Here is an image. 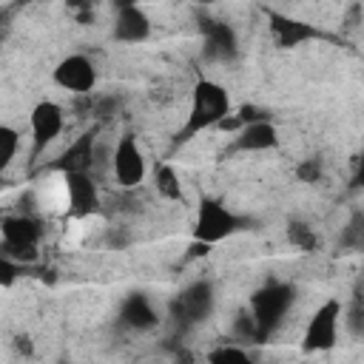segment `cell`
<instances>
[{
    "mask_svg": "<svg viewBox=\"0 0 364 364\" xmlns=\"http://www.w3.org/2000/svg\"><path fill=\"white\" fill-rule=\"evenodd\" d=\"M267 26H270V34L279 48H296L307 40L321 37V28H316L304 20H296L290 14H282V11H267Z\"/></svg>",
    "mask_w": 364,
    "mask_h": 364,
    "instance_id": "obj_11",
    "label": "cell"
},
{
    "mask_svg": "<svg viewBox=\"0 0 364 364\" xmlns=\"http://www.w3.org/2000/svg\"><path fill=\"white\" fill-rule=\"evenodd\" d=\"M151 34V20L139 6H128V9H117V20H114V37L119 43H142Z\"/></svg>",
    "mask_w": 364,
    "mask_h": 364,
    "instance_id": "obj_13",
    "label": "cell"
},
{
    "mask_svg": "<svg viewBox=\"0 0 364 364\" xmlns=\"http://www.w3.org/2000/svg\"><path fill=\"white\" fill-rule=\"evenodd\" d=\"M233 336L239 338V344H247V341H259V333H256L253 316H250L247 310H242V313L233 318Z\"/></svg>",
    "mask_w": 364,
    "mask_h": 364,
    "instance_id": "obj_21",
    "label": "cell"
},
{
    "mask_svg": "<svg viewBox=\"0 0 364 364\" xmlns=\"http://www.w3.org/2000/svg\"><path fill=\"white\" fill-rule=\"evenodd\" d=\"M338 318H341V304L338 299H327L321 301L307 327H304V338H301V350L304 353H327L336 347L338 341Z\"/></svg>",
    "mask_w": 364,
    "mask_h": 364,
    "instance_id": "obj_5",
    "label": "cell"
},
{
    "mask_svg": "<svg viewBox=\"0 0 364 364\" xmlns=\"http://www.w3.org/2000/svg\"><path fill=\"white\" fill-rule=\"evenodd\" d=\"M63 191H65V205L71 216H91L100 210V188L91 179L88 171H68L63 173Z\"/></svg>",
    "mask_w": 364,
    "mask_h": 364,
    "instance_id": "obj_7",
    "label": "cell"
},
{
    "mask_svg": "<svg viewBox=\"0 0 364 364\" xmlns=\"http://www.w3.org/2000/svg\"><path fill=\"white\" fill-rule=\"evenodd\" d=\"M94 165V134H80L68 148L57 156L54 168L68 173V171H88Z\"/></svg>",
    "mask_w": 364,
    "mask_h": 364,
    "instance_id": "obj_15",
    "label": "cell"
},
{
    "mask_svg": "<svg viewBox=\"0 0 364 364\" xmlns=\"http://www.w3.org/2000/svg\"><path fill=\"white\" fill-rule=\"evenodd\" d=\"M63 125H65L63 108L54 100H40L31 108V117H28V128H31V139H34V154H40L46 145H51L60 136Z\"/></svg>",
    "mask_w": 364,
    "mask_h": 364,
    "instance_id": "obj_10",
    "label": "cell"
},
{
    "mask_svg": "<svg viewBox=\"0 0 364 364\" xmlns=\"http://www.w3.org/2000/svg\"><path fill=\"white\" fill-rule=\"evenodd\" d=\"M54 82L68 94H91L97 85V68L85 54H68L57 63Z\"/></svg>",
    "mask_w": 364,
    "mask_h": 364,
    "instance_id": "obj_9",
    "label": "cell"
},
{
    "mask_svg": "<svg viewBox=\"0 0 364 364\" xmlns=\"http://www.w3.org/2000/svg\"><path fill=\"white\" fill-rule=\"evenodd\" d=\"M17 148H20V134L11 125L0 122V173L11 165V159L17 156Z\"/></svg>",
    "mask_w": 364,
    "mask_h": 364,
    "instance_id": "obj_18",
    "label": "cell"
},
{
    "mask_svg": "<svg viewBox=\"0 0 364 364\" xmlns=\"http://www.w3.org/2000/svg\"><path fill=\"white\" fill-rule=\"evenodd\" d=\"M208 361L213 364H228V361H250V353L236 347V344H219L216 350L208 353Z\"/></svg>",
    "mask_w": 364,
    "mask_h": 364,
    "instance_id": "obj_20",
    "label": "cell"
},
{
    "mask_svg": "<svg viewBox=\"0 0 364 364\" xmlns=\"http://www.w3.org/2000/svg\"><path fill=\"white\" fill-rule=\"evenodd\" d=\"M350 327H353V333H361V304H358V299L350 310Z\"/></svg>",
    "mask_w": 364,
    "mask_h": 364,
    "instance_id": "obj_25",
    "label": "cell"
},
{
    "mask_svg": "<svg viewBox=\"0 0 364 364\" xmlns=\"http://www.w3.org/2000/svg\"><path fill=\"white\" fill-rule=\"evenodd\" d=\"M117 111V100H111V97H105V100H100V105H97V117H111Z\"/></svg>",
    "mask_w": 364,
    "mask_h": 364,
    "instance_id": "obj_24",
    "label": "cell"
},
{
    "mask_svg": "<svg viewBox=\"0 0 364 364\" xmlns=\"http://www.w3.org/2000/svg\"><path fill=\"white\" fill-rule=\"evenodd\" d=\"M228 114H230V94L225 91V85H219L213 80H199L191 91L188 119L179 128L176 142H188L196 134H202L208 128H216Z\"/></svg>",
    "mask_w": 364,
    "mask_h": 364,
    "instance_id": "obj_1",
    "label": "cell"
},
{
    "mask_svg": "<svg viewBox=\"0 0 364 364\" xmlns=\"http://www.w3.org/2000/svg\"><path fill=\"white\" fill-rule=\"evenodd\" d=\"M14 276H17V264H14L9 256H3V253H0V284L14 282Z\"/></svg>",
    "mask_w": 364,
    "mask_h": 364,
    "instance_id": "obj_23",
    "label": "cell"
},
{
    "mask_svg": "<svg viewBox=\"0 0 364 364\" xmlns=\"http://www.w3.org/2000/svg\"><path fill=\"white\" fill-rule=\"evenodd\" d=\"M287 239H290V245H296L299 250H316V245H318L313 228H307L304 222H293V225L287 228Z\"/></svg>",
    "mask_w": 364,
    "mask_h": 364,
    "instance_id": "obj_19",
    "label": "cell"
},
{
    "mask_svg": "<svg viewBox=\"0 0 364 364\" xmlns=\"http://www.w3.org/2000/svg\"><path fill=\"white\" fill-rule=\"evenodd\" d=\"M293 299H296V293H293V287L284 284V282H267L264 287H259V290L250 296L247 313L253 316L259 341H264V338L282 324V318L287 316Z\"/></svg>",
    "mask_w": 364,
    "mask_h": 364,
    "instance_id": "obj_2",
    "label": "cell"
},
{
    "mask_svg": "<svg viewBox=\"0 0 364 364\" xmlns=\"http://www.w3.org/2000/svg\"><path fill=\"white\" fill-rule=\"evenodd\" d=\"M242 225H247V219H242V216H236L233 210H228L219 199H202V202H199V210H196L193 242L210 247V245L228 239L230 233L242 230Z\"/></svg>",
    "mask_w": 364,
    "mask_h": 364,
    "instance_id": "obj_3",
    "label": "cell"
},
{
    "mask_svg": "<svg viewBox=\"0 0 364 364\" xmlns=\"http://www.w3.org/2000/svg\"><path fill=\"white\" fill-rule=\"evenodd\" d=\"M276 145H279V131L270 119H253V122H245L239 131H233L236 151L256 154V151H270Z\"/></svg>",
    "mask_w": 364,
    "mask_h": 364,
    "instance_id": "obj_12",
    "label": "cell"
},
{
    "mask_svg": "<svg viewBox=\"0 0 364 364\" xmlns=\"http://www.w3.org/2000/svg\"><path fill=\"white\" fill-rule=\"evenodd\" d=\"M202 34H205V43H208V54L210 57H219V60H230L236 57V31L228 26V23H219V20H202Z\"/></svg>",
    "mask_w": 364,
    "mask_h": 364,
    "instance_id": "obj_14",
    "label": "cell"
},
{
    "mask_svg": "<svg viewBox=\"0 0 364 364\" xmlns=\"http://www.w3.org/2000/svg\"><path fill=\"white\" fill-rule=\"evenodd\" d=\"M111 173L117 179L119 188L131 191L136 188L142 179H145V156L136 145V136L134 134H122L114 154H111Z\"/></svg>",
    "mask_w": 364,
    "mask_h": 364,
    "instance_id": "obj_6",
    "label": "cell"
},
{
    "mask_svg": "<svg viewBox=\"0 0 364 364\" xmlns=\"http://www.w3.org/2000/svg\"><path fill=\"white\" fill-rule=\"evenodd\" d=\"M114 9H128V6H139V0H111Z\"/></svg>",
    "mask_w": 364,
    "mask_h": 364,
    "instance_id": "obj_26",
    "label": "cell"
},
{
    "mask_svg": "<svg viewBox=\"0 0 364 364\" xmlns=\"http://www.w3.org/2000/svg\"><path fill=\"white\" fill-rule=\"evenodd\" d=\"M199 3H219V0H199Z\"/></svg>",
    "mask_w": 364,
    "mask_h": 364,
    "instance_id": "obj_28",
    "label": "cell"
},
{
    "mask_svg": "<svg viewBox=\"0 0 364 364\" xmlns=\"http://www.w3.org/2000/svg\"><path fill=\"white\" fill-rule=\"evenodd\" d=\"M17 350H20V353H31V344H28V338H17Z\"/></svg>",
    "mask_w": 364,
    "mask_h": 364,
    "instance_id": "obj_27",
    "label": "cell"
},
{
    "mask_svg": "<svg viewBox=\"0 0 364 364\" xmlns=\"http://www.w3.org/2000/svg\"><path fill=\"white\" fill-rule=\"evenodd\" d=\"M119 321H122L125 327H131V330H151L159 318H156V310H154V304L148 301V296L131 293V296L122 301V307H119Z\"/></svg>",
    "mask_w": 364,
    "mask_h": 364,
    "instance_id": "obj_16",
    "label": "cell"
},
{
    "mask_svg": "<svg viewBox=\"0 0 364 364\" xmlns=\"http://www.w3.org/2000/svg\"><path fill=\"white\" fill-rule=\"evenodd\" d=\"M154 185H156V193H159V196H165V199H182L179 173H176L171 165H156V171H154Z\"/></svg>",
    "mask_w": 364,
    "mask_h": 364,
    "instance_id": "obj_17",
    "label": "cell"
},
{
    "mask_svg": "<svg viewBox=\"0 0 364 364\" xmlns=\"http://www.w3.org/2000/svg\"><path fill=\"white\" fill-rule=\"evenodd\" d=\"M0 236H3V250H0L3 256H9L11 262L14 259L31 262L37 256V242L43 236V228L31 213H14L0 222Z\"/></svg>",
    "mask_w": 364,
    "mask_h": 364,
    "instance_id": "obj_4",
    "label": "cell"
},
{
    "mask_svg": "<svg viewBox=\"0 0 364 364\" xmlns=\"http://www.w3.org/2000/svg\"><path fill=\"white\" fill-rule=\"evenodd\" d=\"M213 310V287L210 282H191L173 301H171V313L176 321L182 324H196L202 318H208Z\"/></svg>",
    "mask_w": 364,
    "mask_h": 364,
    "instance_id": "obj_8",
    "label": "cell"
},
{
    "mask_svg": "<svg viewBox=\"0 0 364 364\" xmlns=\"http://www.w3.org/2000/svg\"><path fill=\"white\" fill-rule=\"evenodd\" d=\"M296 176H299L301 182H318V176H321V162H318V159L301 162V165L296 168Z\"/></svg>",
    "mask_w": 364,
    "mask_h": 364,
    "instance_id": "obj_22",
    "label": "cell"
}]
</instances>
